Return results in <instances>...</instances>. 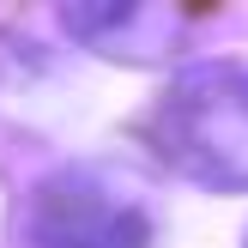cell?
<instances>
[{
  "instance_id": "2",
  "label": "cell",
  "mask_w": 248,
  "mask_h": 248,
  "mask_svg": "<svg viewBox=\"0 0 248 248\" xmlns=\"http://www.w3.org/2000/svg\"><path fill=\"white\" fill-rule=\"evenodd\" d=\"M152 236L157 218L145 182L109 157H79L48 170L24 206L31 248H152Z\"/></svg>"
},
{
  "instance_id": "1",
  "label": "cell",
  "mask_w": 248,
  "mask_h": 248,
  "mask_svg": "<svg viewBox=\"0 0 248 248\" xmlns=\"http://www.w3.org/2000/svg\"><path fill=\"white\" fill-rule=\"evenodd\" d=\"M140 140L170 176L212 194H248V67L200 61L176 73L145 109Z\"/></svg>"
},
{
  "instance_id": "3",
  "label": "cell",
  "mask_w": 248,
  "mask_h": 248,
  "mask_svg": "<svg viewBox=\"0 0 248 248\" xmlns=\"http://www.w3.org/2000/svg\"><path fill=\"white\" fill-rule=\"evenodd\" d=\"M61 24H67L79 43H91L97 55H115V61H152L157 48H164V36H176L170 12L133 6V0H121V6L115 0H109V6H67Z\"/></svg>"
}]
</instances>
